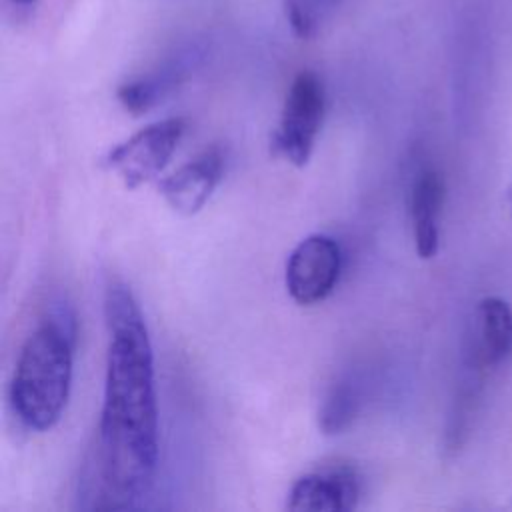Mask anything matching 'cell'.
Segmentation results:
<instances>
[{
	"label": "cell",
	"mask_w": 512,
	"mask_h": 512,
	"mask_svg": "<svg viewBox=\"0 0 512 512\" xmlns=\"http://www.w3.org/2000/svg\"><path fill=\"white\" fill-rule=\"evenodd\" d=\"M74 318L68 310H52L24 340L10 400L18 420L36 432H46L60 420L72 386Z\"/></svg>",
	"instance_id": "2"
},
{
	"label": "cell",
	"mask_w": 512,
	"mask_h": 512,
	"mask_svg": "<svg viewBox=\"0 0 512 512\" xmlns=\"http://www.w3.org/2000/svg\"><path fill=\"white\" fill-rule=\"evenodd\" d=\"M342 0H284V14L300 40L312 38Z\"/></svg>",
	"instance_id": "11"
},
{
	"label": "cell",
	"mask_w": 512,
	"mask_h": 512,
	"mask_svg": "<svg viewBox=\"0 0 512 512\" xmlns=\"http://www.w3.org/2000/svg\"><path fill=\"white\" fill-rule=\"evenodd\" d=\"M186 128L188 122L182 116H172L148 124L128 140L114 146L106 154L104 164L122 180L128 190H134L162 172L178 148L182 136L186 134Z\"/></svg>",
	"instance_id": "4"
},
{
	"label": "cell",
	"mask_w": 512,
	"mask_h": 512,
	"mask_svg": "<svg viewBox=\"0 0 512 512\" xmlns=\"http://www.w3.org/2000/svg\"><path fill=\"white\" fill-rule=\"evenodd\" d=\"M224 174V154L218 146L206 148L160 182V194L168 206L192 216L204 208Z\"/></svg>",
	"instance_id": "7"
},
{
	"label": "cell",
	"mask_w": 512,
	"mask_h": 512,
	"mask_svg": "<svg viewBox=\"0 0 512 512\" xmlns=\"http://www.w3.org/2000/svg\"><path fill=\"white\" fill-rule=\"evenodd\" d=\"M342 272L340 244L328 234H310L296 244L286 260V290L300 306L326 300Z\"/></svg>",
	"instance_id": "5"
},
{
	"label": "cell",
	"mask_w": 512,
	"mask_h": 512,
	"mask_svg": "<svg viewBox=\"0 0 512 512\" xmlns=\"http://www.w3.org/2000/svg\"><path fill=\"white\" fill-rule=\"evenodd\" d=\"M360 388L358 384L350 378L344 376L340 380H336L322 406L318 412V426L324 434L332 436V434H340L342 430H346L352 420L356 418L358 410H360Z\"/></svg>",
	"instance_id": "10"
},
{
	"label": "cell",
	"mask_w": 512,
	"mask_h": 512,
	"mask_svg": "<svg viewBox=\"0 0 512 512\" xmlns=\"http://www.w3.org/2000/svg\"><path fill=\"white\" fill-rule=\"evenodd\" d=\"M324 110L326 92L320 76L312 70H300L286 92L278 128L270 138L272 152L296 168L306 166L322 126Z\"/></svg>",
	"instance_id": "3"
},
{
	"label": "cell",
	"mask_w": 512,
	"mask_h": 512,
	"mask_svg": "<svg viewBox=\"0 0 512 512\" xmlns=\"http://www.w3.org/2000/svg\"><path fill=\"white\" fill-rule=\"evenodd\" d=\"M444 204V180L436 170H422L410 192V218L414 248L420 258H434L440 244V212Z\"/></svg>",
	"instance_id": "8"
},
{
	"label": "cell",
	"mask_w": 512,
	"mask_h": 512,
	"mask_svg": "<svg viewBox=\"0 0 512 512\" xmlns=\"http://www.w3.org/2000/svg\"><path fill=\"white\" fill-rule=\"evenodd\" d=\"M14 4H32V2H36V0H12Z\"/></svg>",
	"instance_id": "13"
},
{
	"label": "cell",
	"mask_w": 512,
	"mask_h": 512,
	"mask_svg": "<svg viewBox=\"0 0 512 512\" xmlns=\"http://www.w3.org/2000/svg\"><path fill=\"white\" fill-rule=\"evenodd\" d=\"M166 84H168V78H166V76H162V78H160V76L136 78V80L124 82V84L118 88L116 96H118L120 104H122L128 112H132L134 116H138V114H144L146 110H150V108L158 102V98H160V94H162V90H164Z\"/></svg>",
	"instance_id": "12"
},
{
	"label": "cell",
	"mask_w": 512,
	"mask_h": 512,
	"mask_svg": "<svg viewBox=\"0 0 512 512\" xmlns=\"http://www.w3.org/2000/svg\"><path fill=\"white\" fill-rule=\"evenodd\" d=\"M362 496V476L350 462H324L300 478L288 490L290 512H348Z\"/></svg>",
	"instance_id": "6"
},
{
	"label": "cell",
	"mask_w": 512,
	"mask_h": 512,
	"mask_svg": "<svg viewBox=\"0 0 512 512\" xmlns=\"http://www.w3.org/2000/svg\"><path fill=\"white\" fill-rule=\"evenodd\" d=\"M476 356L484 366L512 356V308L498 296L480 300L476 308Z\"/></svg>",
	"instance_id": "9"
},
{
	"label": "cell",
	"mask_w": 512,
	"mask_h": 512,
	"mask_svg": "<svg viewBox=\"0 0 512 512\" xmlns=\"http://www.w3.org/2000/svg\"><path fill=\"white\" fill-rule=\"evenodd\" d=\"M104 322V402L80 494L86 498L82 508L126 510L150 490L158 468L154 356L142 310L118 280L104 290Z\"/></svg>",
	"instance_id": "1"
}]
</instances>
